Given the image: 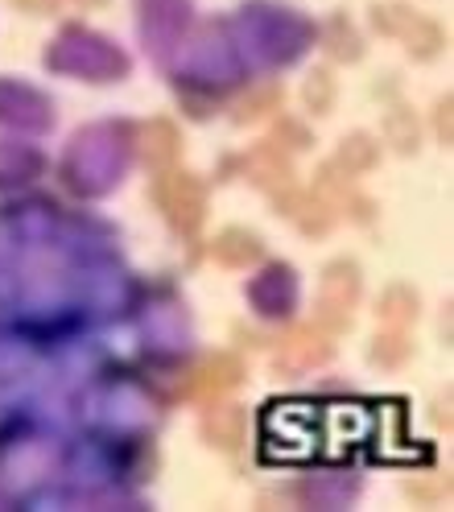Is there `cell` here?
<instances>
[{
    "label": "cell",
    "mask_w": 454,
    "mask_h": 512,
    "mask_svg": "<svg viewBox=\"0 0 454 512\" xmlns=\"http://www.w3.org/2000/svg\"><path fill=\"white\" fill-rule=\"evenodd\" d=\"M355 298H360V269L351 261H335L327 273H322V285H318V306H314L318 327L322 331H347Z\"/></svg>",
    "instance_id": "6da1fadb"
},
{
    "label": "cell",
    "mask_w": 454,
    "mask_h": 512,
    "mask_svg": "<svg viewBox=\"0 0 454 512\" xmlns=\"http://www.w3.org/2000/svg\"><path fill=\"white\" fill-rule=\"evenodd\" d=\"M157 203L170 215L174 228L194 232L207 211V190L194 174H170V178H157Z\"/></svg>",
    "instance_id": "7a4b0ae2"
},
{
    "label": "cell",
    "mask_w": 454,
    "mask_h": 512,
    "mask_svg": "<svg viewBox=\"0 0 454 512\" xmlns=\"http://www.w3.org/2000/svg\"><path fill=\"white\" fill-rule=\"evenodd\" d=\"M244 409L240 405H215L207 409L203 418V438L211 446H219V451H236V446L244 442Z\"/></svg>",
    "instance_id": "3957f363"
},
{
    "label": "cell",
    "mask_w": 454,
    "mask_h": 512,
    "mask_svg": "<svg viewBox=\"0 0 454 512\" xmlns=\"http://www.w3.org/2000/svg\"><path fill=\"white\" fill-rule=\"evenodd\" d=\"M215 261L219 265H232V269H244V265H252V261H261V236L256 232H248V228H223L219 236H215Z\"/></svg>",
    "instance_id": "277c9868"
},
{
    "label": "cell",
    "mask_w": 454,
    "mask_h": 512,
    "mask_svg": "<svg viewBox=\"0 0 454 512\" xmlns=\"http://www.w3.org/2000/svg\"><path fill=\"white\" fill-rule=\"evenodd\" d=\"M327 356H331V343L322 339L314 327H302V331H294L281 343L277 364H285V368H310V364H322Z\"/></svg>",
    "instance_id": "5b68a950"
},
{
    "label": "cell",
    "mask_w": 454,
    "mask_h": 512,
    "mask_svg": "<svg viewBox=\"0 0 454 512\" xmlns=\"http://www.w3.org/2000/svg\"><path fill=\"white\" fill-rule=\"evenodd\" d=\"M240 380H244V368H240L236 356H215V360L203 364L199 380H194V393H199V397H219L227 389H236Z\"/></svg>",
    "instance_id": "8992f818"
},
{
    "label": "cell",
    "mask_w": 454,
    "mask_h": 512,
    "mask_svg": "<svg viewBox=\"0 0 454 512\" xmlns=\"http://www.w3.org/2000/svg\"><path fill=\"white\" fill-rule=\"evenodd\" d=\"M417 294L409 290V285H388V290L380 294V302H376V318L380 323H388V327H409L413 318H417Z\"/></svg>",
    "instance_id": "52a82bcc"
},
{
    "label": "cell",
    "mask_w": 454,
    "mask_h": 512,
    "mask_svg": "<svg viewBox=\"0 0 454 512\" xmlns=\"http://www.w3.org/2000/svg\"><path fill=\"white\" fill-rule=\"evenodd\" d=\"M322 46H327V54L339 58V62H360V54H364L360 34H355V25L347 17L327 21V29H322Z\"/></svg>",
    "instance_id": "ba28073f"
},
{
    "label": "cell",
    "mask_w": 454,
    "mask_h": 512,
    "mask_svg": "<svg viewBox=\"0 0 454 512\" xmlns=\"http://www.w3.org/2000/svg\"><path fill=\"white\" fill-rule=\"evenodd\" d=\"M401 38L409 42V54H413V58H434V54L442 50V29H438V21L421 17V13L409 17V25L401 29Z\"/></svg>",
    "instance_id": "9c48e42d"
},
{
    "label": "cell",
    "mask_w": 454,
    "mask_h": 512,
    "mask_svg": "<svg viewBox=\"0 0 454 512\" xmlns=\"http://www.w3.org/2000/svg\"><path fill=\"white\" fill-rule=\"evenodd\" d=\"M178 157V133L170 120H153L145 128V162L149 166H170Z\"/></svg>",
    "instance_id": "30bf717a"
},
{
    "label": "cell",
    "mask_w": 454,
    "mask_h": 512,
    "mask_svg": "<svg viewBox=\"0 0 454 512\" xmlns=\"http://www.w3.org/2000/svg\"><path fill=\"white\" fill-rule=\"evenodd\" d=\"M384 141L397 153H417V120L409 108H388L384 112Z\"/></svg>",
    "instance_id": "8fae6325"
},
{
    "label": "cell",
    "mask_w": 454,
    "mask_h": 512,
    "mask_svg": "<svg viewBox=\"0 0 454 512\" xmlns=\"http://www.w3.org/2000/svg\"><path fill=\"white\" fill-rule=\"evenodd\" d=\"M248 170L256 174L261 186H289V162L281 157V149L273 145H261L252 157H248Z\"/></svg>",
    "instance_id": "7c38bea8"
},
{
    "label": "cell",
    "mask_w": 454,
    "mask_h": 512,
    "mask_svg": "<svg viewBox=\"0 0 454 512\" xmlns=\"http://www.w3.org/2000/svg\"><path fill=\"white\" fill-rule=\"evenodd\" d=\"M376 157H380V149H376L372 137H364V133H351V137H343V145H339V166H347V170H372Z\"/></svg>",
    "instance_id": "4fadbf2b"
},
{
    "label": "cell",
    "mask_w": 454,
    "mask_h": 512,
    "mask_svg": "<svg viewBox=\"0 0 454 512\" xmlns=\"http://www.w3.org/2000/svg\"><path fill=\"white\" fill-rule=\"evenodd\" d=\"M277 108H281V87H277V83H265V87H256L248 100L240 104L236 120H240V124H248V120H265V116L277 112Z\"/></svg>",
    "instance_id": "5bb4252c"
},
{
    "label": "cell",
    "mask_w": 454,
    "mask_h": 512,
    "mask_svg": "<svg viewBox=\"0 0 454 512\" xmlns=\"http://www.w3.org/2000/svg\"><path fill=\"white\" fill-rule=\"evenodd\" d=\"M302 100H306V108H310L314 116H327L331 104H335V79H331V71H310Z\"/></svg>",
    "instance_id": "9a60e30c"
},
{
    "label": "cell",
    "mask_w": 454,
    "mask_h": 512,
    "mask_svg": "<svg viewBox=\"0 0 454 512\" xmlns=\"http://www.w3.org/2000/svg\"><path fill=\"white\" fill-rule=\"evenodd\" d=\"M409 351H413V343L401 335V327L393 331V335H380L376 339V347H372V360L376 364H401L405 356H409Z\"/></svg>",
    "instance_id": "2e32d148"
},
{
    "label": "cell",
    "mask_w": 454,
    "mask_h": 512,
    "mask_svg": "<svg viewBox=\"0 0 454 512\" xmlns=\"http://www.w3.org/2000/svg\"><path fill=\"white\" fill-rule=\"evenodd\" d=\"M409 17H413V9H405V5H376L372 9V25L380 29V34H397V38L409 25Z\"/></svg>",
    "instance_id": "e0dca14e"
},
{
    "label": "cell",
    "mask_w": 454,
    "mask_h": 512,
    "mask_svg": "<svg viewBox=\"0 0 454 512\" xmlns=\"http://www.w3.org/2000/svg\"><path fill=\"white\" fill-rule=\"evenodd\" d=\"M438 137L450 145V100L438 104Z\"/></svg>",
    "instance_id": "ac0fdd59"
},
{
    "label": "cell",
    "mask_w": 454,
    "mask_h": 512,
    "mask_svg": "<svg viewBox=\"0 0 454 512\" xmlns=\"http://www.w3.org/2000/svg\"><path fill=\"white\" fill-rule=\"evenodd\" d=\"M13 5H21L25 13H54L58 0H13Z\"/></svg>",
    "instance_id": "d6986e66"
},
{
    "label": "cell",
    "mask_w": 454,
    "mask_h": 512,
    "mask_svg": "<svg viewBox=\"0 0 454 512\" xmlns=\"http://www.w3.org/2000/svg\"><path fill=\"white\" fill-rule=\"evenodd\" d=\"M79 5H91L95 9V5H108V0H79Z\"/></svg>",
    "instance_id": "ffe728a7"
}]
</instances>
